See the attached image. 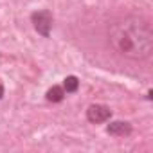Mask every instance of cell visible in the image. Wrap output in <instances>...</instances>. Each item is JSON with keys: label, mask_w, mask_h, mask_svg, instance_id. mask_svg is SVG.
I'll use <instances>...</instances> for the list:
<instances>
[{"label": "cell", "mask_w": 153, "mask_h": 153, "mask_svg": "<svg viewBox=\"0 0 153 153\" xmlns=\"http://www.w3.org/2000/svg\"><path fill=\"white\" fill-rule=\"evenodd\" d=\"M108 40L115 52L130 59H146L153 52L149 24L139 16H121L108 27Z\"/></svg>", "instance_id": "obj_1"}, {"label": "cell", "mask_w": 153, "mask_h": 153, "mask_svg": "<svg viewBox=\"0 0 153 153\" xmlns=\"http://www.w3.org/2000/svg\"><path fill=\"white\" fill-rule=\"evenodd\" d=\"M31 20H33V25H34V29L42 34V36H49L51 34V27H52V15L49 13V11H36V13H33V16H31Z\"/></svg>", "instance_id": "obj_2"}, {"label": "cell", "mask_w": 153, "mask_h": 153, "mask_svg": "<svg viewBox=\"0 0 153 153\" xmlns=\"http://www.w3.org/2000/svg\"><path fill=\"white\" fill-rule=\"evenodd\" d=\"M110 115H112V110H110L108 106H105V105H92V106H88V110H87V117H88V121L94 123V124L106 123V121L110 119Z\"/></svg>", "instance_id": "obj_3"}, {"label": "cell", "mask_w": 153, "mask_h": 153, "mask_svg": "<svg viewBox=\"0 0 153 153\" xmlns=\"http://www.w3.org/2000/svg\"><path fill=\"white\" fill-rule=\"evenodd\" d=\"M106 131L110 135H115V137H124V135H130L131 133V124L130 123H124V121H115V123H110Z\"/></svg>", "instance_id": "obj_4"}, {"label": "cell", "mask_w": 153, "mask_h": 153, "mask_svg": "<svg viewBox=\"0 0 153 153\" xmlns=\"http://www.w3.org/2000/svg\"><path fill=\"white\" fill-rule=\"evenodd\" d=\"M63 97H65V90H63L61 87H52V88L47 92V99L52 101V103H59Z\"/></svg>", "instance_id": "obj_5"}, {"label": "cell", "mask_w": 153, "mask_h": 153, "mask_svg": "<svg viewBox=\"0 0 153 153\" xmlns=\"http://www.w3.org/2000/svg\"><path fill=\"white\" fill-rule=\"evenodd\" d=\"M78 87H79V81H78V78H76V76H68V78H65L63 90H65L67 94L76 92V90H78Z\"/></svg>", "instance_id": "obj_6"}]
</instances>
